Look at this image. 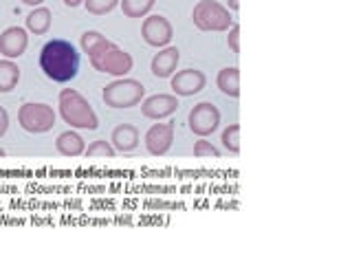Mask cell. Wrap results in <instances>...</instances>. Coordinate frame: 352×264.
<instances>
[{
    "instance_id": "1",
    "label": "cell",
    "mask_w": 352,
    "mask_h": 264,
    "mask_svg": "<svg viewBox=\"0 0 352 264\" xmlns=\"http://www.w3.org/2000/svg\"><path fill=\"white\" fill-rule=\"evenodd\" d=\"M80 47L88 55L91 66L99 73H108L113 77H126L132 71V66H135V60H132V55L128 51H124L119 44L102 36L99 31H84Z\"/></svg>"
},
{
    "instance_id": "2",
    "label": "cell",
    "mask_w": 352,
    "mask_h": 264,
    "mask_svg": "<svg viewBox=\"0 0 352 264\" xmlns=\"http://www.w3.org/2000/svg\"><path fill=\"white\" fill-rule=\"evenodd\" d=\"M40 69L51 82L66 84L80 71V53L69 40L53 38L40 51Z\"/></svg>"
},
{
    "instance_id": "3",
    "label": "cell",
    "mask_w": 352,
    "mask_h": 264,
    "mask_svg": "<svg viewBox=\"0 0 352 264\" xmlns=\"http://www.w3.org/2000/svg\"><path fill=\"white\" fill-rule=\"evenodd\" d=\"M60 117L64 124H69L73 130H97L99 117L93 110L91 102L75 88H62L58 97Z\"/></svg>"
},
{
    "instance_id": "4",
    "label": "cell",
    "mask_w": 352,
    "mask_h": 264,
    "mask_svg": "<svg viewBox=\"0 0 352 264\" xmlns=\"http://www.w3.org/2000/svg\"><path fill=\"white\" fill-rule=\"evenodd\" d=\"M146 97V86L132 77H117L115 82L104 86L102 99L110 108H132L139 106Z\"/></svg>"
},
{
    "instance_id": "5",
    "label": "cell",
    "mask_w": 352,
    "mask_h": 264,
    "mask_svg": "<svg viewBox=\"0 0 352 264\" xmlns=\"http://www.w3.org/2000/svg\"><path fill=\"white\" fill-rule=\"evenodd\" d=\"M192 20L196 29L201 31H227L234 25V16L227 7H223L218 0H198L192 11Z\"/></svg>"
},
{
    "instance_id": "6",
    "label": "cell",
    "mask_w": 352,
    "mask_h": 264,
    "mask_svg": "<svg viewBox=\"0 0 352 264\" xmlns=\"http://www.w3.org/2000/svg\"><path fill=\"white\" fill-rule=\"evenodd\" d=\"M18 124L25 132L31 135H44L55 126V110L49 104H22L18 110Z\"/></svg>"
},
{
    "instance_id": "7",
    "label": "cell",
    "mask_w": 352,
    "mask_h": 264,
    "mask_svg": "<svg viewBox=\"0 0 352 264\" xmlns=\"http://www.w3.org/2000/svg\"><path fill=\"white\" fill-rule=\"evenodd\" d=\"M187 124L196 137H209L220 126V110L212 102H201L190 110Z\"/></svg>"
},
{
    "instance_id": "8",
    "label": "cell",
    "mask_w": 352,
    "mask_h": 264,
    "mask_svg": "<svg viewBox=\"0 0 352 264\" xmlns=\"http://www.w3.org/2000/svg\"><path fill=\"white\" fill-rule=\"evenodd\" d=\"M141 38L146 40V44H150V47H157V49L170 47V42L174 38V27L165 16L154 14V16H148L146 20H143Z\"/></svg>"
},
{
    "instance_id": "9",
    "label": "cell",
    "mask_w": 352,
    "mask_h": 264,
    "mask_svg": "<svg viewBox=\"0 0 352 264\" xmlns=\"http://www.w3.org/2000/svg\"><path fill=\"white\" fill-rule=\"evenodd\" d=\"M174 121H168V124H152L146 132V137H143V143H146L148 152L152 157H163V154H168L172 143H174Z\"/></svg>"
},
{
    "instance_id": "10",
    "label": "cell",
    "mask_w": 352,
    "mask_h": 264,
    "mask_svg": "<svg viewBox=\"0 0 352 264\" xmlns=\"http://www.w3.org/2000/svg\"><path fill=\"white\" fill-rule=\"evenodd\" d=\"M207 86V75L198 69L176 71L172 75V91L176 97H192L198 95Z\"/></svg>"
},
{
    "instance_id": "11",
    "label": "cell",
    "mask_w": 352,
    "mask_h": 264,
    "mask_svg": "<svg viewBox=\"0 0 352 264\" xmlns=\"http://www.w3.org/2000/svg\"><path fill=\"white\" fill-rule=\"evenodd\" d=\"M179 97L176 95H152V97H146L141 102V115L146 119H165V117H172L176 110H179Z\"/></svg>"
},
{
    "instance_id": "12",
    "label": "cell",
    "mask_w": 352,
    "mask_h": 264,
    "mask_svg": "<svg viewBox=\"0 0 352 264\" xmlns=\"http://www.w3.org/2000/svg\"><path fill=\"white\" fill-rule=\"evenodd\" d=\"M29 47L27 29L22 27H9L0 33V55H5L7 60H18L25 55Z\"/></svg>"
},
{
    "instance_id": "13",
    "label": "cell",
    "mask_w": 352,
    "mask_h": 264,
    "mask_svg": "<svg viewBox=\"0 0 352 264\" xmlns=\"http://www.w3.org/2000/svg\"><path fill=\"white\" fill-rule=\"evenodd\" d=\"M181 62V51L176 47H163L150 62V71L154 77H172L176 73V66Z\"/></svg>"
},
{
    "instance_id": "14",
    "label": "cell",
    "mask_w": 352,
    "mask_h": 264,
    "mask_svg": "<svg viewBox=\"0 0 352 264\" xmlns=\"http://www.w3.org/2000/svg\"><path fill=\"white\" fill-rule=\"evenodd\" d=\"M110 143L117 152H132L139 146V130L132 124H119L113 135H110Z\"/></svg>"
},
{
    "instance_id": "15",
    "label": "cell",
    "mask_w": 352,
    "mask_h": 264,
    "mask_svg": "<svg viewBox=\"0 0 352 264\" xmlns=\"http://www.w3.org/2000/svg\"><path fill=\"white\" fill-rule=\"evenodd\" d=\"M55 150H58L62 157H80L86 150V143L80 132H75L71 128L62 132V135H58V139H55Z\"/></svg>"
},
{
    "instance_id": "16",
    "label": "cell",
    "mask_w": 352,
    "mask_h": 264,
    "mask_svg": "<svg viewBox=\"0 0 352 264\" xmlns=\"http://www.w3.org/2000/svg\"><path fill=\"white\" fill-rule=\"evenodd\" d=\"M216 86L220 88V93L227 97H240V69L238 66H227L218 73Z\"/></svg>"
},
{
    "instance_id": "17",
    "label": "cell",
    "mask_w": 352,
    "mask_h": 264,
    "mask_svg": "<svg viewBox=\"0 0 352 264\" xmlns=\"http://www.w3.org/2000/svg\"><path fill=\"white\" fill-rule=\"evenodd\" d=\"M51 9L47 7H33V11L27 16V31H31L33 36H44L51 29Z\"/></svg>"
},
{
    "instance_id": "18",
    "label": "cell",
    "mask_w": 352,
    "mask_h": 264,
    "mask_svg": "<svg viewBox=\"0 0 352 264\" xmlns=\"http://www.w3.org/2000/svg\"><path fill=\"white\" fill-rule=\"evenodd\" d=\"M20 82V66L14 60H0V93H11Z\"/></svg>"
},
{
    "instance_id": "19",
    "label": "cell",
    "mask_w": 352,
    "mask_h": 264,
    "mask_svg": "<svg viewBox=\"0 0 352 264\" xmlns=\"http://www.w3.org/2000/svg\"><path fill=\"white\" fill-rule=\"evenodd\" d=\"M157 0H119L126 18H146Z\"/></svg>"
},
{
    "instance_id": "20",
    "label": "cell",
    "mask_w": 352,
    "mask_h": 264,
    "mask_svg": "<svg viewBox=\"0 0 352 264\" xmlns=\"http://www.w3.org/2000/svg\"><path fill=\"white\" fill-rule=\"evenodd\" d=\"M223 146L231 154H240V124H229L223 130Z\"/></svg>"
},
{
    "instance_id": "21",
    "label": "cell",
    "mask_w": 352,
    "mask_h": 264,
    "mask_svg": "<svg viewBox=\"0 0 352 264\" xmlns=\"http://www.w3.org/2000/svg\"><path fill=\"white\" fill-rule=\"evenodd\" d=\"M115 152L117 150L113 148V143L106 141V139H97V141H93L91 146L84 150L86 157H104V159H113Z\"/></svg>"
},
{
    "instance_id": "22",
    "label": "cell",
    "mask_w": 352,
    "mask_h": 264,
    "mask_svg": "<svg viewBox=\"0 0 352 264\" xmlns=\"http://www.w3.org/2000/svg\"><path fill=\"white\" fill-rule=\"evenodd\" d=\"M119 5V0H84V7L93 16H106Z\"/></svg>"
},
{
    "instance_id": "23",
    "label": "cell",
    "mask_w": 352,
    "mask_h": 264,
    "mask_svg": "<svg viewBox=\"0 0 352 264\" xmlns=\"http://www.w3.org/2000/svg\"><path fill=\"white\" fill-rule=\"evenodd\" d=\"M194 157H198V159H203V157H214V159H218L220 157V150L214 146L212 141H207L205 137H201V139L194 143Z\"/></svg>"
},
{
    "instance_id": "24",
    "label": "cell",
    "mask_w": 352,
    "mask_h": 264,
    "mask_svg": "<svg viewBox=\"0 0 352 264\" xmlns=\"http://www.w3.org/2000/svg\"><path fill=\"white\" fill-rule=\"evenodd\" d=\"M227 44H229V49L234 51L236 55L240 53V25L238 22H234V25H231L229 29H227Z\"/></svg>"
},
{
    "instance_id": "25",
    "label": "cell",
    "mask_w": 352,
    "mask_h": 264,
    "mask_svg": "<svg viewBox=\"0 0 352 264\" xmlns=\"http://www.w3.org/2000/svg\"><path fill=\"white\" fill-rule=\"evenodd\" d=\"M7 128H9V113H7L3 106H0V139L5 137Z\"/></svg>"
},
{
    "instance_id": "26",
    "label": "cell",
    "mask_w": 352,
    "mask_h": 264,
    "mask_svg": "<svg viewBox=\"0 0 352 264\" xmlns=\"http://www.w3.org/2000/svg\"><path fill=\"white\" fill-rule=\"evenodd\" d=\"M22 5H27V7H40L44 0H20Z\"/></svg>"
},
{
    "instance_id": "27",
    "label": "cell",
    "mask_w": 352,
    "mask_h": 264,
    "mask_svg": "<svg viewBox=\"0 0 352 264\" xmlns=\"http://www.w3.org/2000/svg\"><path fill=\"white\" fill-rule=\"evenodd\" d=\"M64 5H66V7H71V9H75V7L84 5V0H64Z\"/></svg>"
},
{
    "instance_id": "28",
    "label": "cell",
    "mask_w": 352,
    "mask_h": 264,
    "mask_svg": "<svg viewBox=\"0 0 352 264\" xmlns=\"http://www.w3.org/2000/svg\"><path fill=\"white\" fill-rule=\"evenodd\" d=\"M240 9V0H229V11H238Z\"/></svg>"
},
{
    "instance_id": "29",
    "label": "cell",
    "mask_w": 352,
    "mask_h": 264,
    "mask_svg": "<svg viewBox=\"0 0 352 264\" xmlns=\"http://www.w3.org/2000/svg\"><path fill=\"white\" fill-rule=\"evenodd\" d=\"M3 157H5V150H3V148H0V159H3Z\"/></svg>"
}]
</instances>
